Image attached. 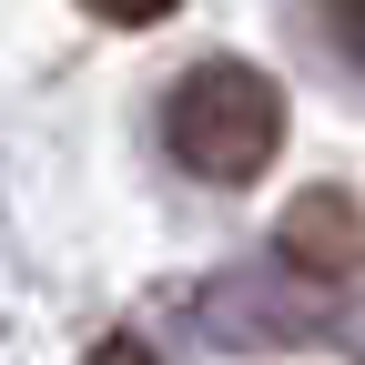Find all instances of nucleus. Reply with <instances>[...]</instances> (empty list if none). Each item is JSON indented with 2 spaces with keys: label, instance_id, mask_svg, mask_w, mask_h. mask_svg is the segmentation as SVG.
I'll return each instance as SVG.
<instances>
[{
  "label": "nucleus",
  "instance_id": "obj_1",
  "mask_svg": "<svg viewBox=\"0 0 365 365\" xmlns=\"http://www.w3.org/2000/svg\"><path fill=\"white\" fill-rule=\"evenodd\" d=\"M163 143L193 182H254L284 153V91L254 61H193L163 102Z\"/></svg>",
  "mask_w": 365,
  "mask_h": 365
},
{
  "label": "nucleus",
  "instance_id": "obj_2",
  "mask_svg": "<svg viewBox=\"0 0 365 365\" xmlns=\"http://www.w3.org/2000/svg\"><path fill=\"white\" fill-rule=\"evenodd\" d=\"M274 254H284L294 274H314V284H345V274L365 264V203L345 193V182H314V193H294L284 223H274Z\"/></svg>",
  "mask_w": 365,
  "mask_h": 365
},
{
  "label": "nucleus",
  "instance_id": "obj_3",
  "mask_svg": "<svg viewBox=\"0 0 365 365\" xmlns=\"http://www.w3.org/2000/svg\"><path fill=\"white\" fill-rule=\"evenodd\" d=\"M91 21H112V31H153V21H173L182 0H81Z\"/></svg>",
  "mask_w": 365,
  "mask_h": 365
},
{
  "label": "nucleus",
  "instance_id": "obj_4",
  "mask_svg": "<svg viewBox=\"0 0 365 365\" xmlns=\"http://www.w3.org/2000/svg\"><path fill=\"white\" fill-rule=\"evenodd\" d=\"M325 31H335V51L365 71V0H325Z\"/></svg>",
  "mask_w": 365,
  "mask_h": 365
},
{
  "label": "nucleus",
  "instance_id": "obj_5",
  "mask_svg": "<svg viewBox=\"0 0 365 365\" xmlns=\"http://www.w3.org/2000/svg\"><path fill=\"white\" fill-rule=\"evenodd\" d=\"M91 365H163L143 335H102V345H91Z\"/></svg>",
  "mask_w": 365,
  "mask_h": 365
}]
</instances>
